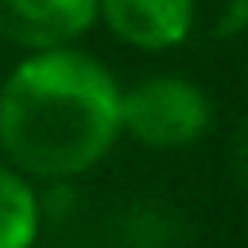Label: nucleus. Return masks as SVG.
<instances>
[{
    "instance_id": "obj_1",
    "label": "nucleus",
    "mask_w": 248,
    "mask_h": 248,
    "mask_svg": "<svg viewBox=\"0 0 248 248\" xmlns=\"http://www.w3.org/2000/svg\"><path fill=\"white\" fill-rule=\"evenodd\" d=\"M120 143V81L89 50H27L0 81V159L39 186H70Z\"/></svg>"
},
{
    "instance_id": "obj_2",
    "label": "nucleus",
    "mask_w": 248,
    "mask_h": 248,
    "mask_svg": "<svg viewBox=\"0 0 248 248\" xmlns=\"http://www.w3.org/2000/svg\"><path fill=\"white\" fill-rule=\"evenodd\" d=\"M209 128L213 101L186 74H151L120 85V136L147 151H186Z\"/></svg>"
},
{
    "instance_id": "obj_3",
    "label": "nucleus",
    "mask_w": 248,
    "mask_h": 248,
    "mask_svg": "<svg viewBox=\"0 0 248 248\" xmlns=\"http://www.w3.org/2000/svg\"><path fill=\"white\" fill-rule=\"evenodd\" d=\"M97 23L143 54L182 46L198 23V0H97Z\"/></svg>"
},
{
    "instance_id": "obj_4",
    "label": "nucleus",
    "mask_w": 248,
    "mask_h": 248,
    "mask_svg": "<svg viewBox=\"0 0 248 248\" xmlns=\"http://www.w3.org/2000/svg\"><path fill=\"white\" fill-rule=\"evenodd\" d=\"M97 23V0H0V39L8 46H74Z\"/></svg>"
},
{
    "instance_id": "obj_5",
    "label": "nucleus",
    "mask_w": 248,
    "mask_h": 248,
    "mask_svg": "<svg viewBox=\"0 0 248 248\" xmlns=\"http://www.w3.org/2000/svg\"><path fill=\"white\" fill-rule=\"evenodd\" d=\"M43 232V194L23 170L0 159V248H35Z\"/></svg>"
},
{
    "instance_id": "obj_6",
    "label": "nucleus",
    "mask_w": 248,
    "mask_h": 248,
    "mask_svg": "<svg viewBox=\"0 0 248 248\" xmlns=\"http://www.w3.org/2000/svg\"><path fill=\"white\" fill-rule=\"evenodd\" d=\"M213 35L217 39H240L248 35V0H225L217 19H213Z\"/></svg>"
},
{
    "instance_id": "obj_7",
    "label": "nucleus",
    "mask_w": 248,
    "mask_h": 248,
    "mask_svg": "<svg viewBox=\"0 0 248 248\" xmlns=\"http://www.w3.org/2000/svg\"><path fill=\"white\" fill-rule=\"evenodd\" d=\"M236 163H240V174L248 178V124L240 132V143H236Z\"/></svg>"
},
{
    "instance_id": "obj_8",
    "label": "nucleus",
    "mask_w": 248,
    "mask_h": 248,
    "mask_svg": "<svg viewBox=\"0 0 248 248\" xmlns=\"http://www.w3.org/2000/svg\"><path fill=\"white\" fill-rule=\"evenodd\" d=\"M70 248H101V244H70Z\"/></svg>"
}]
</instances>
